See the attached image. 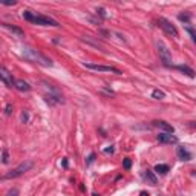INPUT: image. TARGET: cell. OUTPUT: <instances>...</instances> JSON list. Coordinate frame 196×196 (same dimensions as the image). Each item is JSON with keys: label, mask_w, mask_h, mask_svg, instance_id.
<instances>
[{"label": "cell", "mask_w": 196, "mask_h": 196, "mask_svg": "<svg viewBox=\"0 0 196 196\" xmlns=\"http://www.w3.org/2000/svg\"><path fill=\"white\" fill-rule=\"evenodd\" d=\"M22 57L25 60L31 61V63L40 65V66H44V68H51L52 65H54L51 58H48L46 55H43L41 52H38L37 49H32V48H28V46L22 48Z\"/></svg>", "instance_id": "cell-1"}, {"label": "cell", "mask_w": 196, "mask_h": 196, "mask_svg": "<svg viewBox=\"0 0 196 196\" xmlns=\"http://www.w3.org/2000/svg\"><path fill=\"white\" fill-rule=\"evenodd\" d=\"M23 19L28 20L34 25H40V26H60L57 20L51 19L48 15H41V14H35V12H31V11H23Z\"/></svg>", "instance_id": "cell-2"}, {"label": "cell", "mask_w": 196, "mask_h": 196, "mask_svg": "<svg viewBox=\"0 0 196 196\" xmlns=\"http://www.w3.org/2000/svg\"><path fill=\"white\" fill-rule=\"evenodd\" d=\"M46 87H48L49 92L44 94L43 97H44V101H46L48 104L55 106V104H60V103H65V98H63V95L58 92V89H55L52 84H46Z\"/></svg>", "instance_id": "cell-3"}, {"label": "cell", "mask_w": 196, "mask_h": 196, "mask_svg": "<svg viewBox=\"0 0 196 196\" xmlns=\"http://www.w3.org/2000/svg\"><path fill=\"white\" fill-rule=\"evenodd\" d=\"M32 168V163L31 161H25V163H22V164H19L14 170H11L9 173H6L5 176H3V179H11V178H19V176H22V175H25L26 172H29Z\"/></svg>", "instance_id": "cell-4"}, {"label": "cell", "mask_w": 196, "mask_h": 196, "mask_svg": "<svg viewBox=\"0 0 196 196\" xmlns=\"http://www.w3.org/2000/svg\"><path fill=\"white\" fill-rule=\"evenodd\" d=\"M84 68L86 69H91V70H95V72H110V74H115V75H121L123 74L118 68H113V66H104V65H95V63H84Z\"/></svg>", "instance_id": "cell-5"}, {"label": "cell", "mask_w": 196, "mask_h": 196, "mask_svg": "<svg viewBox=\"0 0 196 196\" xmlns=\"http://www.w3.org/2000/svg\"><path fill=\"white\" fill-rule=\"evenodd\" d=\"M158 26H159V28H161L166 34L172 35V37H178V29H176V26H175L170 20L164 19V17H159V19H158Z\"/></svg>", "instance_id": "cell-6"}, {"label": "cell", "mask_w": 196, "mask_h": 196, "mask_svg": "<svg viewBox=\"0 0 196 196\" xmlns=\"http://www.w3.org/2000/svg\"><path fill=\"white\" fill-rule=\"evenodd\" d=\"M158 54H159V58H161L164 66H167V68L172 66V54L164 43H158Z\"/></svg>", "instance_id": "cell-7"}, {"label": "cell", "mask_w": 196, "mask_h": 196, "mask_svg": "<svg viewBox=\"0 0 196 196\" xmlns=\"http://www.w3.org/2000/svg\"><path fill=\"white\" fill-rule=\"evenodd\" d=\"M0 77H2V81L5 83V86H8V87H14V84H15V80H12V75L8 72V69L3 66L2 69H0Z\"/></svg>", "instance_id": "cell-8"}, {"label": "cell", "mask_w": 196, "mask_h": 196, "mask_svg": "<svg viewBox=\"0 0 196 196\" xmlns=\"http://www.w3.org/2000/svg\"><path fill=\"white\" fill-rule=\"evenodd\" d=\"M153 126L158 127L159 130H163L164 133H173V132H175V129H173L172 124H168L167 121H163V120H156V121H153Z\"/></svg>", "instance_id": "cell-9"}, {"label": "cell", "mask_w": 196, "mask_h": 196, "mask_svg": "<svg viewBox=\"0 0 196 196\" xmlns=\"http://www.w3.org/2000/svg\"><path fill=\"white\" fill-rule=\"evenodd\" d=\"M158 141L163 142V144H176L178 142V138L172 133H159L158 135Z\"/></svg>", "instance_id": "cell-10"}, {"label": "cell", "mask_w": 196, "mask_h": 196, "mask_svg": "<svg viewBox=\"0 0 196 196\" xmlns=\"http://www.w3.org/2000/svg\"><path fill=\"white\" fill-rule=\"evenodd\" d=\"M176 155H178V158H179L181 161H190V159H192V153L184 146H179L176 149Z\"/></svg>", "instance_id": "cell-11"}, {"label": "cell", "mask_w": 196, "mask_h": 196, "mask_svg": "<svg viewBox=\"0 0 196 196\" xmlns=\"http://www.w3.org/2000/svg\"><path fill=\"white\" fill-rule=\"evenodd\" d=\"M14 87L17 89V91H20V92H29V91H31L29 83H26L25 80H15Z\"/></svg>", "instance_id": "cell-12"}, {"label": "cell", "mask_w": 196, "mask_h": 196, "mask_svg": "<svg viewBox=\"0 0 196 196\" xmlns=\"http://www.w3.org/2000/svg\"><path fill=\"white\" fill-rule=\"evenodd\" d=\"M3 28H6V29L9 31V32L15 34L17 37H25V32H23V29L17 28V26H14V25H9V23H3Z\"/></svg>", "instance_id": "cell-13"}, {"label": "cell", "mask_w": 196, "mask_h": 196, "mask_svg": "<svg viewBox=\"0 0 196 196\" xmlns=\"http://www.w3.org/2000/svg\"><path fill=\"white\" fill-rule=\"evenodd\" d=\"M179 72H182L184 75H187V77H190V78H193L195 77V70L190 68V66H187V65H179V66H175Z\"/></svg>", "instance_id": "cell-14"}, {"label": "cell", "mask_w": 196, "mask_h": 196, "mask_svg": "<svg viewBox=\"0 0 196 196\" xmlns=\"http://www.w3.org/2000/svg\"><path fill=\"white\" fill-rule=\"evenodd\" d=\"M144 179L150 184V185H156L158 184V179H156V176H155V173L152 172V170H144Z\"/></svg>", "instance_id": "cell-15"}, {"label": "cell", "mask_w": 196, "mask_h": 196, "mask_svg": "<svg viewBox=\"0 0 196 196\" xmlns=\"http://www.w3.org/2000/svg\"><path fill=\"white\" fill-rule=\"evenodd\" d=\"M155 172L159 175H166L168 172V166L167 164H156L155 166Z\"/></svg>", "instance_id": "cell-16"}, {"label": "cell", "mask_w": 196, "mask_h": 196, "mask_svg": "<svg viewBox=\"0 0 196 196\" xmlns=\"http://www.w3.org/2000/svg\"><path fill=\"white\" fill-rule=\"evenodd\" d=\"M152 97L155 98V100H163V98L166 97V94L163 91H159V89H155V91L152 92Z\"/></svg>", "instance_id": "cell-17"}, {"label": "cell", "mask_w": 196, "mask_h": 196, "mask_svg": "<svg viewBox=\"0 0 196 196\" xmlns=\"http://www.w3.org/2000/svg\"><path fill=\"white\" fill-rule=\"evenodd\" d=\"M2 163H3V164H8V163H9V153H8L6 149H3V152H2Z\"/></svg>", "instance_id": "cell-18"}, {"label": "cell", "mask_w": 196, "mask_h": 196, "mask_svg": "<svg viewBox=\"0 0 196 196\" xmlns=\"http://www.w3.org/2000/svg\"><path fill=\"white\" fill-rule=\"evenodd\" d=\"M178 19H179L181 22H184V23H189L190 22V15L189 14H179V15H178Z\"/></svg>", "instance_id": "cell-19"}, {"label": "cell", "mask_w": 196, "mask_h": 196, "mask_svg": "<svg viewBox=\"0 0 196 196\" xmlns=\"http://www.w3.org/2000/svg\"><path fill=\"white\" fill-rule=\"evenodd\" d=\"M187 32H189V34L192 35V40L196 43V31H195L193 28H190V26H187Z\"/></svg>", "instance_id": "cell-20"}, {"label": "cell", "mask_w": 196, "mask_h": 196, "mask_svg": "<svg viewBox=\"0 0 196 196\" xmlns=\"http://www.w3.org/2000/svg\"><path fill=\"white\" fill-rule=\"evenodd\" d=\"M29 121V113L28 110H23L22 112V123H28Z\"/></svg>", "instance_id": "cell-21"}, {"label": "cell", "mask_w": 196, "mask_h": 196, "mask_svg": "<svg viewBox=\"0 0 196 196\" xmlns=\"http://www.w3.org/2000/svg\"><path fill=\"white\" fill-rule=\"evenodd\" d=\"M123 166H124V168H126V170H129V168H130V166H132V161H130L129 158H126V159L123 161Z\"/></svg>", "instance_id": "cell-22"}, {"label": "cell", "mask_w": 196, "mask_h": 196, "mask_svg": "<svg viewBox=\"0 0 196 196\" xmlns=\"http://www.w3.org/2000/svg\"><path fill=\"white\" fill-rule=\"evenodd\" d=\"M6 196H19V189H11L6 193Z\"/></svg>", "instance_id": "cell-23"}, {"label": "cell", "mask_w": 196, "mask_h": 196, "mask_svg": "<svg viewBox=\"0 0 196 196\" xmlns=\"http://www.w3.org/2000/svg\"><path fill=\"white\" fill-rule=\"evenodd\" d=\"M97 14L101 17V19H106V11H104V8H98L97 9Z\"/></svg>", "instance_id": "cell-24"}, {"label": "cell", "mask_w": 196, "mask_h": 196, "mask_svg": "<svg viewBox=\"0 0 196 196\" xmlns=\"http://www.w3.org/2000/svg\"><path fill=\"white\" fill-rule=\"evenodd\" d=\"M94 159H95V155L91 153V155H89V158H87V161H86V166H91L94 163Z\"/></svg>", "instance_id": "cell-25"}, {"label": "cell", "mask_w": 196, "mask_h": 196, "mask_svg": "<svg viewBox=\"0 0 196 196\" xmlns=\"http://www.w3.org/2000/svg\"><path fill=\"white\" fill-rule=\"evenodd\" d=\"M5 113H6V115H11V113H12V104H8V106H6Z\"/></svg>", "instance_id": "cell-26"}, {"label": "cell", "mask_w": 196, "mask_h": 196, "mask_svg": "<svg viewBox=\"0 0 196 196\" xmlns=\"http://www.w3.org/2000/svg\"><path fill=\"white\" fill-rule=\"evenodd\" d=\"M187 126H189L190 129H193V130H196V121H189V123H187Z\"/></svg>", "instance_id": "cell-27"}, {"label": "cell", "mask_w": 196, "mask_h": 196, "mask_svg": "<svg viewBox=\"0 0 196 196\" xmlns=\"http://www.w3.org/2000/svg\"><path fill=\"white\" fill-rule=\"evenodd\" d=\"M104 152H106V153H112V152H113V147H109V149H106Z\"/></svg>", "instance_id": "cell-28"}, {"label": "cell", "mask_w": 196, "mask_h": 196, "mask_svg": "<svg viewBox=\"0 0 196 196\" xmlns=\"http://www.w3.org/2000/svg\"><path fill=\"white\" fill-rule=\"evenodd\" d=\"M3 5H6V6H11V5H15V2H14V0H12V2H5Z\"/></svg>", "instance_id": "cell-29"}, {"label": "cell", "mask_w": 196, "mask_h": 196, "mask_svg": "<svg viewBox=\"0 0 196 196\" xmlns=\"http://www.w3.org/2000/svg\"><path fill=\"white\" fill-rule=\"evenodd\" d=\"M141 196H150L149 193H146V192H141Z\"/></svg>", "instance_id": "cell-30"}, {"label": "cell", "mask_w": 196, "mask_h": 196, "mask_svg": "<svg viewBox=\"0 0 196 196\" xmlns=\"http://www.w3.org/2000/svg\"><path fill=\"white\" fill-rule=\"evenodd\" d=\"M159 196H164V195H159Z\"/></svg>", "instance_id": "cell-31"}]
</instances>
